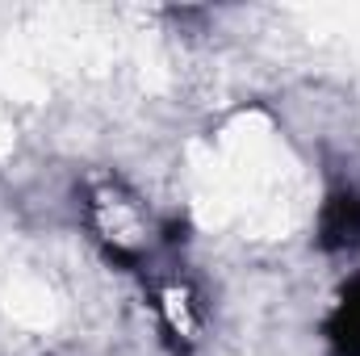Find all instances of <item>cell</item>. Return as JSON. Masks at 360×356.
Segmentation results:
<instances>
[{
	"label": "cell",
	"mask_w": 360,
	"mask_h": 356,
	"mask_svg": "<svg viewBox=\"0 0 360 356\" xmlns=\"http://www.w3.org/2000/svg\"><path fill=\"white\" fill-rule=\"evenodd\" d=\"M319 248L323 252H356L360 248V193L340 189L323 201L319 214Z\"/></svg>",
	"instance_id": "obj_1"
},
{
	"label": "cell",
	"mask_w": 360,
	"mask_h": 356,
	"mask_svg": "<svg viewBox=\"0 0 360 356\" xmlns=\"http://www.w3.org/2000/svg\"><path fill=\"white\" fill-rule=\"evenodd\" d=\"M327 340L335 356H360V276L340 293L331 319H327Z\"/></svg>",
	"instance_id": "obj_2"
}]
</instances>
